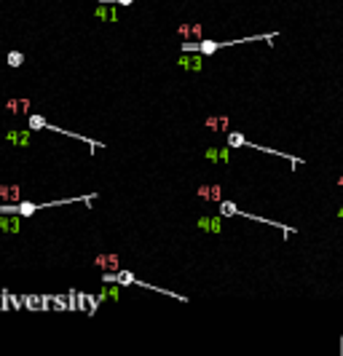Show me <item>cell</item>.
<instances>
[{
	"mask_svg": "<svg viewBox=\"0 0 343 356\" xmlns=\"http://www.w3.org/2000/svg\"><path fill=\"white\" fill-rule=\"evenodd\" d=\"M27 129H33V131H54V134H65V137H70V140H78V142H83V145H89V150H91V153L99 150V148H105L102 142L86 137V134H75V131H67V129L54 126V123L46 121L40 113H30V115H27Z\"/></svg>",
	"mask_w": 343,
	"mask_h": 356,
	"instance_id": "1",
	"label": "cell"
},
{
	"mask_svg": "<svg viewBox=\"0 0 343 356\" xmlns=\"http://www.w3.org/2000/svg\"><path fill=\"white\" fill-rule=\"evenodd\" d=\"M217 206H220V214H223V217H244V220H252V223H260V225H274V228L282 230L284 236H295V233H298L293 225H284V223H279V220H266V217H257V214L242 212V209H239L233 201H228V198H223V201L217 204Z\"/></svg>",
	"mask_w": 343,
	"mask_h": 356,
	"instance_id": "2",
	"label": "cell"
},
{
	"mask_svg": "<svg viewBox=\"0 0 343 356\" xmlns=\"http://www.w3.org/2000/svg\"><path fill=\"white\" fill-rule=\"evenodd\" d=\"M225 142L231 145V148H249V150H260V153H268V155H279V158H284L293 163V169H298V166H303V161L295 158V155H287L282 150H274V148H263V145H255V142H249L242 131H228L225 134Z\"/></svg>",
	"mask_w": 343,
	"mask_h": 356,
	"instance_id": "3",
	"label": "cell"
},
{
	"mask_svg": "<svg viewBox=\"0 0 343 356\" xmlns=\"http://www.w3.org/2000/svg\"><path fill=\"white\" fill-rule=\"evenodd\" d=\"M177 67L188 70V72H201L204 70V54L201 51H180Z\"/></svg>",
	"mask_w": 343,
	"mask_h": 356,
	"instance_id": "4",
	"label": "cell"
},
{
	"mask_svg": "<svg viewBox=\"0 0 343 356\" xmlns=\"http://www.w3.org/2000/svg\"><path fill=\"white\" fill-rule=\"evenodd\" d=\"M33 129H27V131H19V129H11V131H6V142L8 145H14V148H30L33 145Z\"/></svg>",
	"mask_w": 343,
	"mask_h": 356,
	"instance_id": "5",
	"label": "cell"
},
{
	"mask_svg": "<svg viewBox=\"0 0 343 356\" xmlns=\"http://www.w3.org/2000/svg\"><path fill=\"white\" fill-rule=\"evenodd\" d=\"M22 220L24 217H19V214H3V212H0V230L8 233V236L22 233Z\"/></svg>",
	"mask_w": 343,
	"mask_h": 356,
	"instance_id": "6",
	"label": "cell"
},
{
	"mask_svg": "<svg viewBox=\"0 0 343 356\" xmlns=\"http://www.w3.org/2000/svg\"><path fill=\"white\" fill-rule=\"evenodd\" d=\"M223 214H217V217H199L196 220V228L204 230V233H223Z\"/></svg>",
	"mask_w": 343,
	"mask_h": 356,
	"instance_id": "7",
	"label": "cell"
},
{
	"mask_svg": "<svg viewBox=\"0 0 343 356\" xmlns=\"http://www.w3.org/2000/svg\"><path fill=\"white\" fill-rule=\"evenodd\" d=\"M118 3H99L94 8V16L99 19V22H118Z\"/></svg>",
	"mask_w": 343,
	"mask_h": 356,
	"instance_id": "8",
	"label": "cell"
},
{
	"mask_svg": "<svg viewBox=\"0 0 343 356\" xmlns=\"http://www.w3.org/2000/svg\"><path fill=\"white\" fill-rule=\"evenodd\" d=\"M0 201L3 204H19L22 201V185H0Z\"/></svg>",
	"mask_w": 343,
	"mask_h": 356,
	"instance_id": "9",
	"label": "cell"
},
{
	"mask_svg": "<svg viewBox=\"0 0 343 356\" xmlns=\"http://www.w3.org/2000/svg\"><path fill=\"white\" fill-rule=\"evenodd\" d=\"M204 158L209 163H228L231 161V145H228V148H206Z\"/></svg>",
	"mask_w": 343,
	"mask_h": 356,
	"instance_id": "10",
	"label": "cell"
},
{
	"mask_svg": "<svg viewBox=\"0 0 343 356\" xmlns=\"http://www.w3.org/2000/svg\"><path fill=\"white\" fill-rule=\"evenodd\" d=\"M196 196L204 198V201H223V187L220 185H201L199 190H196Z\"/></svg>",
	"mask_w": 343,
	"mask_h": 356,
	"instance_id": "11",
	"label": "cell"
},
{
	"mask_svg": "<svg viewBox=\"0 0 343 356\" xmlns=\"http://www.w3.org/2000/svg\"><path fill=\"white\" fill-rule=\"evenodd\" d=\"M204 126L206 129H215V131H231L228 126H231V121H228V115H209V118L204 121Z\"/></svg>",
	"mask_w": 343,
	"mask_h": 356,
	"instance_id": "12",
	"label": "cell"
},
{
	"mask_svg": "<svg viewBox=\"0 0 343 356\" xmlns=\"http://www.w3.org/2000/svg\"><path fill=\"white\" fill-rule=\"evenodd\" d=\"M177 35L182 40H201V24H180Z\"/></svg>",
	"mask_w": 343,
	"mask_h": 356,
	"instance_id": "13",
	"label": "cell"
},
{
	"mask_svg": "<svg viewBox=\"0 0 343 356\" xmlns=\"http://www.w3.org/2000/svg\"><path fill=\"white\" fill-rule=\"evenodd\" d=\"M30 107H33V102H30V99H8L6 102V110L8 113H16V115H22V113L30 115Z\"/></svg>",
	"mask_w": 343,
	"mask_h": 356,
	"instance_id": "14",
	"label": "cell"
},
{
	"mask_svg": "<svg viewBox=\"0 0 343 356\" xmlns=\"http://www.w3.org/2000/svg\"><path fill=\"white\" fill-rule=\"evenodd\" d=\"M94 263H97L102 270H108V268L121 270V265H118V255H97V257H94Z\"/></svg>",
	"mask_w": 343,
	"mask_h": 356,
	"instance_id": "15",
	"label": "cell"
},
{
	"mask_svg": "<svg viewBox=\"0 0 343 356\" xmlns=\"http://www.w3.org/2000/svg\"><path fill=\"white\" fill-rule=\"evenodd\" d=\"M6 65L11 67V70L22 67V65H24V54H22V51H19V48H11V51H8V54H6Z\"/></svg>",
	"mask_w": 343,
	"mask_h": 356,
	"instance_id": "16",
	"label": "cell"
},
{
	"mask_svg": "<svg viewBox=\"0 0 343 356\" xmlns=\"http://www.w3.org/2000/svg\"><path fill=\"white\" fill-rule=\"evenodd\" d=\"M67 311H81V306H78V289H70V297H67Z\"/></svg>",
	"mask_w": 343,
	"mask_h": 356,
	"instance_id": "17",
	"label": "cell"
},
{
	"mask_svg": "<svg viewBox=\"0 0 343 356\" xmlns=\"http://www.w3.org/2000/svg\"><path fill=\"white\" fill-rule=\"evenodd\" d=\"M8 303H11V292H0V311H6V308H11V306H8Z\"/></svg>",
	"mask_w": 343,
	"mask_h": 356,
	"instance_id": "18",
	"label": "cell"
},
{
	"mask_svg": "<svg viewBox=\"0 0 343 356\" xmlns=\"http://www.w3.org/2000/svg\"><path fill=\"white\" fill-rule=\"evenodd\" d=\"M51 303H57L54 308H59V311H65V308H67V300L62 297V295H51Z\"/></svg>",
	"mask_w": 343,
	"mask_h": 356,
	"instance_id": "19",
	"label": "cell"
},
{
	"mask_svg": "<svg viewBox=\"0 0 343 356\" xmlns=\"http://www.w3.org/2000/svg\"><path fill=\"white\" fill-rule=\"evenodd\" d=\"M116 3H118V6H131L134 0H116Z\"/></svg>",
	"mask_w": 343,
	"mask_h": 356,
	"instance_id": "20",
	"label": "cell"
},
{
	"mask_svg": "<svg viewBox=\"0 0 343 356\" xmlns=\"http://www.w3.org/2000/svg\"><path fill=\"white\" fill-rule=\"evenodd\" d=\"M335 217H338V220H343V206H340L338 212H335Z\"/></svg>",
	"mask_w": 343,
	"mask_h": 356,
	"instance_id": "21",
	"label": "cell"
},
{
	"mask_svg": "<svg viewBox=\"0 0 343 356\" xmlns=\"http://www.w3.org/2000/svg\"><path fill=\"white\" fill-rule=\"evenodd\" d=\"M338 187H340V190H343V177H340V180H338Z\"/></svg>",
	"mask_w": 343,
	"mask_h": 356,
	"instance_id": "22",
	"label": "cell"
}]
</instances>
